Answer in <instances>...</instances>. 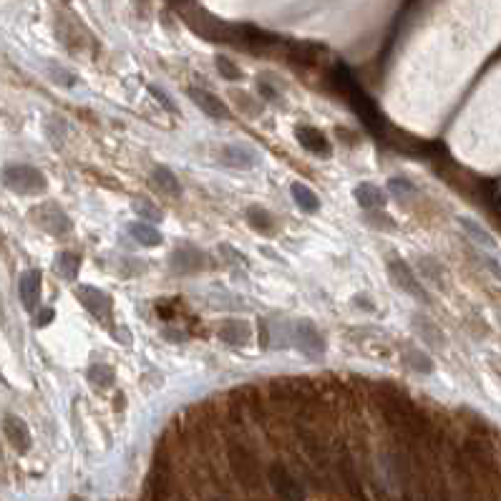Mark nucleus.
<instances>
[{"instance_id": "nucleus-1", "label": "nucleus", "mask_w": 501, "mask_h": 501, "mask_svg": "<svg viewBox=\"0 0 501 501\" xmlns=\"http://www.w3.org/2000/svg\"><path fill=\"white\" fill-rule=\"evenodd\" d=\"M179 16L199 38L211 40V43H229V46L235 43L237 23H227V21H222V18L211 16L209 10L199 8L194 0L187 3V5H181Z\"/></svg>"}, {"instance_id": "nucleus-2", "label": "nucleus", "mask_w": 501, "mask_h": 501, "mask_svg": "<svg viewBox=\"0 0 501 501\" xmlns=\"http://www.w3.org/2000/svg\"><path fill=\"white\" fill-rule=\"evenodd\" d=\"M3 184L10 189V192H16V194H23V196H36V194H43L48 187L46 177L40 169L36 166H28V164H13V166H5L3 169Z\"/></svg>"}, {"instance_id": "nucleus-3", "label": "nucleus", "mask_w": 501, "mask_h": 501, "mask_svg": "<svg viewBox=\"0 0 501 501\" xmlns=\"http://www.w3.org/2000/svg\"><path fill=\"white\" fill-rule=\"evenodd\" d=\"M31 217L43 232H48V235H53V237L68 235L70 227H73L68 220V214H66L55 202H43L40 207L31 209Z\"/></svg>"}, {"instance_id": "nucleus-4", "label": "nucleus", "mask_w": 501, "mask_h": 501, "mask_svg": "<svg viewBox=\"0 0 501 501\" xmlns=\"http://www.w3.org/2000/svg\"><path fill=\"white\" fill-rule=\"evenodd\" d=\"M388 274H391V282L400 292H406V295L415 298L418 303H428L423 285L418 282V277H415V272L411 270V265H408L406 259H400V257L388 259Z\"/></svg>"}, {"instance_id": "nucleus-5", "label": "nucleus", "mask_w": 501, "mask_h": 501, "mask_svg": "<svg viewBox=\"0 0 501 501\" xmlns=\"http://www.w3.org/2000/svg\"><path fill=\"white\" fill-rule=\"evenodd\" d=\"M227 459L232 471L237 474L240 481H244L247 486H255L259 481V466L257 459L252 456V451L244 444H229L227 446Z\"/></svg>"}, {"instance_id": "nucleus-6", "label": "nucleus", "mask_w": 501, "mask_h": 501, "mask_svg": "<svg viewBox=\"0 0 501 501\" xmlns=\"http://www.w3.org/2000/svg\"><path fill=\"white\" fill-rule=\"evenodd\" d=\"M292 340L298 345L300 352H305L307 358H320L328 350V343L318 328L310 320H298L292 328Z\"/></svg>"}, {"instance_id": "nucleus-7", "label": "nucleus", "mask_w": 501, "mask_h": 501, "mask_svg": "<svg viewBox=\"0 0 501 501\" xmlns=\"http://www.w3.org/2000/svg\"><path fill=\"white\" fill-rule=\"evenodd\" d=\"M267 481H270L272 491L277 493L280 499H285V501H303L305 499V489H303V486L298 484V478L292 476L285 466H280V463L270 466V471H267Z\"/></svg>"}, {"instance_id": "nucleus-8", "label": "nucleus", "mask_w": 501, "mask_h": 501, "mask_svg": "<svg viewBox=\"0 0 501 501\" xmlns=\"http://www.w3.org/2000/svg\"><path fill=\"white\" fill-rule=\"evenodd\" d=\"M169 267H172L174 274H196L202 272L207 267V257L204 252L194 244H184V247H177L169 257Z\"/></svg>"}, {"instance_id": "nucleus-9", "label": "nucleus", "mask_w": 501, "mask_h": 501, "mask_svg": "<svg viewBox=\"0 0 501 501\" xmlns=\"http://www.w3.org/2000/svg\"><path fill=\"white\" fill-rule=\"evenodd\" d=\"M76 298H79L81 305L86 307L94 318H99V320H103V318H109L111 315V307H114L111 295L99 290V287H94V285H81L79 290H76Z\"/></svg>"}, {"instance_id": "nucleus-10", "label": "nucleus", "mask_w": 501, "mask_h": 501, "mask_svg": "<svg viewBox=\"0 0 501 501\" xmlns=\"http://www.w3.org/2000/svg\"><path fill=\"white\" fill-rule=\"evenodd\" d=\"M187 96L194 101V106L199 111H204L209 118H217V121H222V118H229V109L227 103L222 101L217 94H211V91H207V88H196V86H189L187 88Z\"/></svg>"}, {"instance_id": "nucleus-11", "label": "nucleus", "mask_w": 501, "mask_h": 501, "mask_svg": "<svg viewBox=\"0 0 501 501\" xmlns=\"http://www.w3.org/2000/svg\"><path fill=\"white\" fill-rule=\"evenodd\" d=\"M295 136H298L300 146H303L307 154H313V157L328 159L330 154H333V144H330V139L320 131V129H313V126H300L298 131H295Z\"/></svg>"}, {"instance_id": "nucleus-12", "label": "nucleus", "mask_w": 501, "mask_h": 501, "mask_svg": "<svg viewBox=\"0 0 501 501\" xmlns=\"http://www.w3.org/2000/svg\"><path fill=\"white\" fill-rule=\"evenodd\" d=\"M40 287H43V277H40L38 270H28V272L21 274V282H18V292H21V303L28 313H36L40 303Z\"/></svg>"}, {"instance_id": "nucleus-13", "label": "nucleus", "mask_w": 501, "mask_h": 501, "mask_svg": "<svg viewBox=\"0 0 501 501\" xmlns=\"http://www.w3.org/2000/svg\"><path fill=\"white\" fill-rule=\"evenodd\" d=\"M250 335H252L250 322L240 320V318H227L220 325V340L227 345H235V348H242V345L250 343Z\"/></svg>"}, {"instance_id": "nucleus-14", "label": "nucleus", "mask_w": 501, "mask_h": 501, "mask_svg": "<svg viewBox=\"0 0 501 501\" xmlns=\"http://www.w3.org/2000/svg\"><path fill=\"white\" fill-rule=\"evenodd\" d=\"M220 159L224 166H229V169H240V172L252 169V166L257 164V157H255L250 149L237 146V144H224L220 149Z\"/></svg>"}, {"instance_id": "nucleus-15", "label": "nucleus", "mask_w": 501, "mask_h": 501, "mask_svg": "<svg viewBox=\"0 0 501 501\" xmlns=\"http://www.w3.org/2000/svg\"><path fill=\"white\" fill-rule=\"evenodd\" d=\"M3 433H5V439H8L18 451H28V448H31V431H28V426H25L23 418H18V415H5V418H3Z\"/></svg>"}, {"instance_id": "nucleus-16", "label": "nucleus", "mask_w": 501, "mask_h": 501, "mask_svg": "<svg viewBox=\"0 0 501 501\" xmlns=\"http://www.w3.org/2000/svg\"><path fill=\"white\" fill-rule=\"evenodd\" d=\"M352 194H355V202H358V207L363 211H378L385 207V192L381 187H376V184H370V181L358 184Z\"/></svg>"}, {"instance_id": "nucleus-17", "label": "nucleus", "mask_w": 501, "mask_h": 501, "mask_svg": "<svg viewBox=\"0 0 501 501\" xmlns=\"http://www.w3.org/2000/svg\"><path fill=\"white\" fill-rule=\"evenodd\" d=\"M290 192H292V199H295V204H298V207L305 211V214H315V211H320V196L315 194V192L307 187V184H303V181H295V184L290 187Z\"/></svg>"}, {"instance_id": "nucleus-18", "label": "nucleus", "mask_w": 501, "mask_h": 501, "mask_svg": "<svg viewBox=\"0 0 501 501\" xmlns=\"http://www.w3.org/2000/svg\"><path fill=\"white\" fill-rule=\"evenodd\" d=\"M129 235L139 244H144V247H159L162 244V235H159V229L151 222H144V220L131 222L129 224Z\"/></svg>"}, {"instance_id": "nucleus-19", "label": "nucleus", "mask_w": 501, "mask_h": 501, "mask_svg": "<svg viewBox=\"0 0 501 501\" xmlns=\"http://www.w3.org/2000/svg\"><path fill=\"white\" fill-rule=\"evenodd\" d=\"M55 272L61 274L63 280L73 282L76 277H79V270H81V255H76V252H58L55 255Z\"/></svg>"}, {"instance_id": "nucleus-20", "label": "nucleus", "mask_w": 501, "mask_h": 501, "mask_svg": "<svg viewBox=\"0 0 501 501\" xmlns=\"http://www.w3.org/2000/svg\"><path fill=\"white\" fill-rule=\"evenodd\" d=\"M459 224H461L463 232H466V235H469L476 244H481V247H486V250H496V240H493V237L489 235L478 222L469 220V217H459Z\"/></svg>"}, {"instance_id": "nucleus-21", "label": "nucleus", "mask_w": 501, "mask_h": 501, "mask_svg": "<svg viewBox=\"0 0 501 501\" xmlns=\"http://www.w3.org/2000/svg\"><path fill=\"white\" fill-rule=\"evenodd\" d=\"M86 378H88V383L94 385V388H99V391H106V388H111V385L116 383V373H114V368H111V365H103V363H94V365L88 368Z\"/></svg>"}, {"instance_id": "nucleus-22", "label": "nucleus", "mask_w": 501, "mask_h": 501, "mask_svg": "<svg viewBox=\"0 0 501 501\" xmlns=\"http://www.w3.org/2000/svg\"><path fill=\"white\" fill-rule=\"evenodd\" d=\"M151 179L157 184V189H162L164 194H172L177 196L181 192V184L177 179V174L172 169H166V166H154V172H151Z\"/></svg>"}, {"instance_id": "nucleus-23", "label": "nucleus", "mask_w": 501, "mask_h": 501, "mask_svg": "<svg viewBox=\"0 0 501 501\" xmlns=\"http://www.w3.org/2000/svg\"><path fill=\"white\" fill-rule=\"evenodd\" d=\"M244 217H247V224H250L252 229H257V232H272L274 220H272V214H270L265 207L252 204V207H247Z\"/></svg>"}, {"instance_id": "nucleus-24", "label": "nucleus", "mask_w": 501, "mask_h": 501, "mask_svg": "<svg viewBox=\"0 0 501 501\" xmlns=\"http://www.w3.org/2000/svg\"><path fill=\"white\" fill-rule=\"evenodd\" d=\"M413 328L421 333V337L426 340V345H431V348H444V335H441V330L436 328L431 320H426V318H415Z\"/></svg>"}, {"instance_id": "nucleus-25", "label": "nucleus", "mask_w": 501, "mask_h": 501, "mask_svg": "<svg viewBox=\"0 0 501 501\" xmlns=\"http://www.w3.org/2000/svg\"><path fill=\"white\" fill-rule=\"evenodd\" d=\"M214 66H217V70H220V76L224 81H240L242 79V68L237 66L232 58H227V55H214Z\"/></svg>"}, {"instance_id": "nucleus-26", "label": "nucleus", "mask_w": 501, "mask_h": 501, "mask_svg": "<svg viewBox=\"0 0 501 501\" xmlns=\"http://www.w3.org/2000/svg\"><path fill=\"white\" fill-rule=\"evenodd\" d=\"M232 94V101L240 111H247V116H259V111H262V103L257 99H252L250 94H244V91H229Z\"/></svg>"}, {"instance_id": "nucleus-27", "label": "nucleus", "mask_w": 501, "mask_h": 501, "mask_svg": "<svg viewBox=\"0 0 501 501\" xmlns=\"http://www.w3.org/2000/svg\"><path fill=\"white\" fill-rule=\"evenodd\" d=\"M406 363H408V368L415 370V373H431L433 370L431 358H428L423 350H415V348H411V350L406 352Z\"/></svg>"}, {"instance_id": "nucleus-28", "label": "nucleus", "mask_w": 501, "mask_h": 501, "mask_svg": "<svg viewBox=\"0 0 501 501\" xmlns=\"http://www.w3.org/2000/svg\"><path fill=\"white\" fill-rule=\"evenodd\" d=\"M133 209H136V214H139L141 220L151 222V224H157V222L164 217V214H162V211H159L151 202H133Z\"/></svg>"}, {"instance_id": "nucleus-29", "label": "nucleus", "mask_w": 501, "mask_h": 501, "mask_svg": "<svg viewBox=\"0 0 501 501\" xmlns=\"http://www.w3.org/2000/svg\"><path fill=\"white\" fill-rule=\"evenodd\" d=\"M388 192L391 194H415V184L411 179H406V177H391L388 179Z\"/></svg>"}, {"instance_id": "nucleus-30", "label": "nucleus", "mask_w": 501, "mask_h": 501, "mask_svg": "<svg viewBox=\"0 0 501 501\" xmlns=\"http://www.w3.org/2000/svg\"><path fill=\"white\" fill-rule=\"evenodd\" d=\"M418 265L423 267V272H426V277L433 282H441V274H444V270H441V265L436 262L433 257H421L418 259Z\"/></svg>"}, {"instance_id": "nucleus-31", "label": "nucleus", "mask_w": 501, "mask_h": 501, "mask_svg": "<svg viewBox=\"0 0 501 501\" xmlns=\"http://www.w3.org/2000/svg\"><path fill=\"white\" fill-rule=\"evenodd\" d=\"M51 76H53V81L55 84H61V86H73L76 84V76H70V70H66V68H58V66H51Z\"/></svg>"}, {"instance_id": "nucleus-32", "label": "nucleus", "mask_w": 501, "mask_h": 501, "mask_svg": "<svg viewBox=\"0 0 501 501\" xmlns=\"http://www.w3.org/2000/svg\"><path fill=\"white\" fill-rule=\"evenodd\" d=\"M257 96L259 99H265V101L274 103L277 101V88H272L270 84H265V81H257Z\"/></svg>"}, {"instance_id": "nucleus-33", "label": "nucleus", "mask_w": 501, "mask_h": 501, "mask_svg": "<svg viewBox=\"0 0 501 501\" xmlns=\"http://www.w3.org/2000/svg\"><path fill=\"white\" fill-rule=\"evenodd\" d=\"M149 91L154 94V99H157V101L162 103V106H166V109L172 111V114H177V106H174L172 99H169V96H166L164 91H162V88H159V86H149Z\"/></svg>"}, {"instance_id": "nucleus-34", "label": "nucleus", "mask_w": 501, "mask_h": 501, "mask_svg": "<svg viewBox=\"0 0 501 501\" xmlns=\"http://www.w3.org/2000/svg\"><path fill=\"white\" fill-rule=\"evenodd\" d=\"M53 307H43V310H38V315H36V328H43V325H48V322L53 320Z\"/></svg>"}, {"instance_id": "nucleus-35", "label": "nucleus", "mask_w": 501, "mask_h": 501, "mask_svg": "<svg viewBox=\"0 0 501 501\" xmlns=\"http://www.w3.org/2000/svg\"><path fill=\"white\" fill-rule=\"evenodd\" d=\"M172 5H177V8H181V5H187V3H192V0H169Z\"/></svg>"}, {"instance_id": "nucleus-36", "label": "nucleus", "mask_w": 501, "mask_h": 501, "mask_svg": "<svg viewBox=\"0 0 501 501\" xmlns=\"http://www.w3.org/2000/svg\"><path fill=\"white\" fill-rule=\"evenodd\" d=\"M70 501H81V499H70Z\"/></svg>"}]
</instances>
